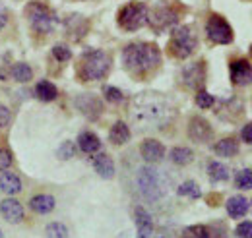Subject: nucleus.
I'll return each instance as SVG.
<instances>
[{
    "mask_svg": "<svg viewBox=\"0 0 252 238\" xmlns=\"http://www.w3.org/2000/svg\"><path fill=\"white\" fill-rule=\"evenodd\" d=\"M123 62L130 74L144 76L159 66L161 53L154 43H132L123 51Z\"/></svg>",
    "mask_w": 252,
    "mask_h": 238,
    "instance_id": "f257e3e1",
    "label": "nucleus"
},
{
    "mask_svg": "<svg viewBox=\"0 0 252 238\" xmlns=\"http://www.w3.org/2000/svg\"><path fill=\"white\" fill-rule=\"evenodd\" d=\"M132 115L142 124H163L171 115V105L156 93H144L134 101Z\"/></svg>",
    "mask_w": 252,
    "mask_h": 238,
    "instance_id": "f03ea898",
    "label": "nucleus"
},
{
    "mask_svg": "<svg viewBox=\"0 0 252 238\" xmlns=\"http://www.w3.org/2000/svg\"><path fill=\"white\" fill-rule=\"evenodd\" d=\"M111 70V57L105 51H90L86 53L80 66H78V74L84 82H97L103 80Z\"/></svg>",
    "mask_w": 252,
    "mask_h": 238,
    "instance_id": "7ed1b4c3",
    "label": "nucleus"
},
{
    "mask_svg": "<svg viewBox=\"0 0 252 238\" xmlns=\"http://www.w3.org/2000/svg\"><path fill=\"white\" fill-rule=\"evenodd\" d=\"M167 49H169L171 57H175V59H189L190 55L194 53V49H196V35H194L192 28H189V26L177 28V30L173 31L171 39H169Z\"/></svg>",
    "mask_w": 252,
    "mask_h": 238,
    "instance_id": "20e7f679",
    "label": "nucleus"
},
{
    "mask_svg": "<svg viewBox=\"0 0 252 238\" xmlns=\"http://www.w3.org/2000/svg\"><path fill=\"white\" fill-rule=\"evenodd\" d=\"M148 6L144 2H130L119 12V26L126 31H136L148 24Z\"/></svg>",
    "mask_w": 252,
    "mask_h": 238,
    "instance_id": "39448f33",
    "label": "nucleus"
},
{
    "mask_svg": "<svg viewBox=\"0 0 252 238\" xmlns=\"http://www.w3.org/2000/svg\"><path fill=\"white\" fill-rule=\"evenodd\" d=\"M138 186H140L142 196H144L146 200H150V202L159 200L161 194H163L161 175H159V171L152 169V167L140 169V173H138Z\"/></svg>",
    "mask_w": 252,
    "mask_h": 238,
    "instance_id": "423d86ee",
    "label": "nucleus"
},
{
    "mask_svg": "<svg viewBox=\"0 0 252 238\" xmlns=\"http://www.w3.org/2000/svg\"><path fill=\"white\" fill-rule=\"evenodd\" d=\"M28 18H30L33 31H37V33H51L55 28V16L45 4L32 2L28 6Z\"/></svg>",
    "mask_w": 252,
    "mask_h": 238,
    "instance_id": "0eeeda50",
    "label": "nucleus"
},
{
    "mask_svg": "<svg viewBox=\"0 0 252 238\" xmlns=\"http://www.w3.org/2000/svg\"><path fill=\"white\" fill-rule=\"evenodd\" d=\"M206 33H208V39L216 45H229L233 41V30L231 26L221 18L218 14L210 16L208 24H206Z\"/></svg>",
    "mask_w": 252,
    "mask_h": 238,
    "instance_id": "6e6552de",
    "label": "nucleus"
},
{
    "mask_svg": "<svg viewBox=\"0 0 252 238\" xmlns=\"http://www.w3.org/2000/svg\"><path fill=\"white\" fill-rule=\"evenodd\" d=\"M229 76H231V82L239 88H245V86H251L252 84V66L247 59H237L231 62L229 66Z\"/></svg>",
    "mask_w": 252,
    "mask_h": 238,
    "instance_id": "1a4fd4ad",
    "label": "nucleus"
},
{
    "mask_svg": "<svg viewBox=\"0 0 252 238\" xmlns=\"http://www.w3.org/2000/svg\"><path fill=\"white\" fill-rule=\"evenodd\" d=\"M177 20H179V14H177L173 8H169V6H159V8H156L152 14H148V22H150V26L158 31L167 30V28L173 26Z\"/></svg>",
    "mask_w": 252,
    "mask_h": 238,
    "instance_id": "9d476101",
    "label": "nucleus"
},
{
    "mask_svg": "<svg viewBox=\"0 0 252 238\" xmlns=\"http://www.w3.org/2000/svg\"><path fill=\"white\" fill-rule=\"evenodd\" d=\"M189 136H190V140L196 142V144H206V142L212 140L214 130H212L210 122H208L206 119H202V117H194L189 124Z\"/></svg>",
    "mask_w": 252,
    "mask_h": 238,
    "instance_id": "9b49d317",
    "label": "nucleus"
},
{
    "mask_svg": "<svg viewBox=\"0 0 252 238\" xmlns=\"http://www.w3.org/2000/svg\"><path fill=\"white\" fill-rule=\"evenodd\" d=\"M0 213L12 225H18V223H22L26 219V209L14 198H6V200L0 202Z\"/></svg>",
    "mask_w": 252,
    "mask_h": 238,
    "instance_id": "f8f14e48",
    "label": "nucleus"
},
{
    "mask_svg": "<svg viewBox=\"0 0 252 238\" xmlns=\"http://www.w3.org/2000/svg\"><path fill=\"white\" fill-rule=\"evenodd\" d=\"M206 80V66L204 62H194V64H189L185 70H183V84L190 88V89H196L204 84Z\"/></svg>",
    "mask_w": 252,
    "mask_h": 238,
    "instance_id": "ddd939ff",
    "label": "nucleus"
},
{
    "mask_svg": "<svg viewBox=\"0 0 252 238\" xmlns=\"http://www.w3.org/2000/svg\"><path fill=\"white\" fill-rule=\"evenodd\" d=\"M134 219H136V229H138V237L136 238H152L154 235V221L152 215L144 208L134 209Z\"/></svg>",
    "mask_w": 252,
    "mask_h": 238,
    "instance_id": "4468645a",
    "label": "nucleus"
},
{
    "mask_svg": "<svg viewBox=\"0 0 252 238\" xmlns=\"http://www.w3.org/2000/svg\"><path fill=\"white\" fill-rule=\"evenodd\" d=\"M76 107H78V109H80L88 119H97V117L101 115V111H103V107H101L99 99L94 97V95H90V93L80 95V97L76 99Z\"/></svg>",
    "mask_w": 252,
    "mask_h": 238,
    "instance_id": "2eb2a0df",
    "label": "nucleus"
},
{
    "mask_svg": "<svg viewBox=\"0 0 252 238\" xmlns=\"http://www.w3.org/2000/svg\"><path fill=\"white\" fill-rule=\"evenodd\" d=\"M140 153L144 157V161L148 163H159L165 155V148L159 144L158 140H144L140 146Z\"/></svg>",
    "mask_w": 252,
    "mask_h": 238,
    "instance_id": "dca6fc26",
    "label": "nucleus"
},
{
    "mask_svg": "<svg viewBox=\"0 0 252 238\" xmlns=\"http://www.w3.org/2000/svg\"><path fill=\"white\" fill-rule=\"evenodd\" d=\"M94 169L101 178H113L115 177V163L107 153H99L94 157Z\"/></svg>",
    "mask_w": 252,
    "mask_h": 238,
    "instance_id": "f3484780",
    "label": "nucleus"
},
{
    "mask_svg": "<svg viewBox=\"0 0 252 238\" xmlns=\"http://www.w3.org/2000/svg\"><path fill=\"white\" fill-rule=\"evenodd\" d=\"M55 206H57V202H55V198L49 196V194H39V196H33L32 200H30V208H32L35 213H39V215L51 213V211L55 209Z\"/></svg>",
    "mask_w": 252,
    "mask_h": 238,
    "instance_id": "a211bd4d",
    "label": "nucleus"
},
{
    "mask_svg": "<svg viewBox=\"0 0 252 238\" xmlns=\"http://www.w3.org/2000/svg\"><path fill=\"white\" fill-rule=\"evenodd\" d=\"M0 190L8 196H16L22 192V180L18 178L14 173H4L0 177Z\"/></svg>",
    "mask_w": 252,
    "mask_h": 238,
    "instance_id": "6ab92c4d",
    "label": "nucleus"
},
{
    "mask_svg": "<svg viewBox=\"0 0 252 238\" xmlns=\"http://www.w3.org/2000/svg\"><path fill=\"white\" fill-rule=\"evenodd\" d=\"M227 213L233 217V219H241L249 213V202L247 198L243 196H233L229 202H227Z\"/></svg>",
    "mask_w": 252,
    "mask_h": 238,
    "instance_id": "aec40b11",
    "label": "nucleus"
},
{
    "mask_svg": "<svg viewBox=\"0 0 252 238\" xmlns=\"http://www.w3.org/2000/svg\"><path fill=\"white\" fill-rule=\"evenodd\" d=\"M78 146H80V149H82L84 153L94 155V153H97L99 148H101V142H99V138L95 136L94 132H82L80 138H78Z\"/></svg>",
    "mask_w": 252,
    "mask_h": 238,
    "instance_id": "412c9836",
    "label": "nucleus"
},
{
    "mask_svg": "<svg viewBox=\"0 0 252 238\" xmlns=\"http://www.w3.org/2000/svg\"><path fill=\"white\" fill-rule=\"evenodd\" d=\"M109 140H111V144H115V146H125L126 142L130 140V130H128V126H126L125 122H115L113 124V128H111V132H109Z\"/></svg>",
    "mask_w": 252,
    "mask_h": 238,
    "instance_id": "4be33fe9",
    "label": "nucleus"
},
{
    "mask_svg": "<svg viewBox=\"0 0 252 238\" xmlns=\"http://www.w3.org/2000/svg\"><path fill=\"white\" fill-rule=\"evenodd\" d=\"M214 151L220 157H235L239 153V142L235 138H223L221 142L214 146Z\"/></svg>",
    "mask_w": 252,
    "mask_h": 238,
    "instance_id": "5701e85b",
    "label": "nucleus"
},
{
    "mask_svg": "<svg viewBox=\"0 0 252 238\" xmlns=\"http://www.w3.org/2000/svg\"><path fill=\"white\" fill-rule=\"evenodd\" d=\"M35 93H37V97H39L41 101L49 103V101H55V99H57L59 89L55 88V84H51V82L43 80V82H39V84L35 86Z\"/></svg>",
    "mask_w": 252,
    "mask_h": 238,
    "instance_id": "b1692460",
    "label": "nucleus"
},
{
    "mask_svg": "<svg viewBox=\"0 0 252 238\" xmlns=\"http://www.w3.org/2000/svg\"><path fill=\"white\" fill-rule=\"evenodd\" d=\"M12 76H14L16 82H20V84H28V82H32L33 80L32 66L26 64V62H18V64H14V68H12Z\"/></svg>",
    "mask_w": 252,
    "mask_h": 238,
    "instance_id": "393cba45",
    "label": "nucleus"
},
{
    "mask_svg": "<svg viewBox=\"0 0 252 238\" xmlns=\"http://www.w3.org/2000/svg\"><path fill=\"white\" fill-rule=\"evenodd\" d=\"M208 175H210V178L214 180V182H223V180L229 178L227 167L218 163V161H212V163L208 165Z\"/></svg>",
    "mask_w": 252,
    "mask_h": 238,
    "instance_id": "a878e982",
    "label": "nucleus"
},
{
    "mask_svg": "<svg viewBox=\"0 0 252 238\" xmlns=\"http://www.w3.org/2000/svg\"><path fill=\"white\" fill-rule=\"evenodd\" d=\"M183 238H214V235H212L210 227H206V225H192V227L185 229Z\"/></svg>",
    "mask_w": 252,
    "mask_h": 238,
    "instance_id": "bb28decb",
    "label": "nucleus"
},
{
    "mask_svg": "<svg viewBox=\"0 0 252 238\" xmlns=\"http://www.w3.org/2000/svg\"><path fill=\"white\" fill-rule=\"evenodd\" d=\"M194 159V153L189 148H175L171 149V161L175 165H189Z\"/></svg>",
    "mask_w": 252,
    "mask_h": 238,
    "instance_id": "cd10ccee",
    "label": "nucleus"
},
{
    "mask_svg": "<svg viewBox=\"0 0 252 238\" xmlns=\"http://www.w3.org/2000/svg\"><path fill=\"white\" fill-rule=\"evenodd\" d=\"M177 192H179V196H187V198H190V200H198V198H200V188H198V184L192 182V180L185 182V184H181Z\"/></svg>",
    "mask_w": 252,
    "mask_h": 238,
    "instance_id": "c85d7f7f",
    "label": "nucleus"
},
{
    "mask_svg": "<svg viewBox=\"0 0 252 238\" xmlns=\"http://www.w3.org/2000/svg\"><path fill=\"white\" fill-rule=\"evenodd\" d=\"M47 238H68V229L63 223H49L45 229Z\"/></svg>",
    "mask_w": 252,
    "mask_h": 238,
    "instance_id": "c756f323",
    "label": "nucleus"
},
{
    "mask_svg": "<svg viewBox=\"0 0 252 238\" xmlns=\"http://www.w3.org/2000/svg\"><path fill=\"white\" fill-rule=\"evenodd\" d=\"M235 184H237V188H241V190H251L252 188V171L251 169H243L241 173H237Z\"/></svg>",
    "mask_w": 252,
    "mask_h": 238,
    "instance_id": "7c9ffc66",
    "label": "nucleus"
},
{
    "mask_svg": "<svg viewBox=\"0 0 252 238\" xmlns=\"http://www.w3.org/2000/svg\"><path fill=\"white\" fill-rule=\"evenodd\" d=\"M214 103H216V99H214V95H210L208 91L200 89L196 93V105H198L200 109H210V107H214Z\"/></svg>",
    "mask_w": 252,
    "mask_h": 238,
    "instance_id": "2f4dec72",
    "label": "nucleus"
},
{
    "mask_svg": "<svg viewBox=\"0 0 252 238\" xmlns=\"http://www.w3.org/2000/svg\"><path fill=\"white\" fill-rule=\"evenodd\" d=\"M103 93H105V99H107L109 103H123V101H125L123 91L113 88V86H107V88L103 89Z\"/></svg>",
    "mask_w": 252,
    "mask_h": 238,
    "instance_id": "473e14b6",
    "label": "nucleus"
},
{
    "mask_svg": "<svg viewBox=\"0 0 252 238\" xmlns=\"http://www.w3.org/2000/svg\"><path fill=\"white\" fill-rule=\"evenodd\" d=\"M53 57L59 62H68L70 57H72V53H70V49L66 45H55L53 47Z\"/></svg>",
    "mask_w": 252,
    "mask_h": 238,
    "instance_id": "72a5a7b5",
    "label": "nucleus"
},
{
    "mask_svg": "<svg viewBox=\"0 0 252 238\" xmlns=\"http://www.w3.org/2000/svg\"><path fill=\"white\" fill-rule=\"evenodd\" d=\"M237 238H252V221H245L235 229Z\"/></svg>",
    "mask_w": 252,
    "mask_h": 238,
    "instance_id": "f704fd0d",
    "label": "nucleus"
},
{
    "mask_svg": "<svg viewBox=\"0 0 252 238\" xmlns=\"http://www.w3.org/2000/svg\"><path fill=\"white\" fill-rule=\"evenodd\" d=\"M74 153H76V146L72 142H64L61 149H59V157L61 159H70V157H74Z\"/></svg>",
    "mask_w": 252,
    "mask_h": 238,
    "instance_id": "c9c22d12",
    "label": "nucleus"
},
{
    "mask_svg": "<svg viewBox=\"0 0 252 238\" xmlns=\"http://www.w3.org/2000/svg\"><path fill=\"white\" fill-rule=\"evenodd\" d=\"M12 153L8 149H0V171H8L12 167Z\"/></svg>",
    "mask_w": 252,
    "mask_h": 238,
    "instance_id": "e433bc0d",
    "label": "nucleus"
},
{
    "mask_svg": "<svg viewBox=\"0 0 252 238\" xmlns=\"http://www.w3.org/2000/svg\"><path fill=\"white\" fill-rule=\"evenodd\" d=\"M12 122V115H10V109L0 105V128H8Z\"/></svg>",
    "mask_w": 252,
    "mask_h": 238,
    "instance_id": "4c0bfd02",
    "label": "nucleus"
},
{
    "mask_svg": "<svg viewBox=\"0 0 252 238\" xmlns=\"http://www.w3.org/2000/svg\"><path fill=\"white\" fill-rule=\"evenodd\" d=\"M241 136H243V140H245L247 144H252V122H251V124H247V126L243 128Z\"/></svg>",
    "mask_w": 252,
    "mask_h": 238,
    "instance_id": "58836bf2",
    "label": "nucleus"
},
{
    "mask_svg": "<svg viewBox=\"0 0 252 238\" xmlns=\"http://www.w3.org/2000/svg\"><path fill=\"white\" fill-rule=\"evenodd\" d=\"M6 22H8V16H6L4 8H0V31L6 28Z\"/></svg>",
    "mask_w": 252,
    "mask_h": 238,
    "instance_id": "ea45409f",
    "label": "nucleus"
},
{
    "mask_svg": "<svg viewBox=\"0 0 252 238\" xmlns=\"http://www.w3.org/2000/svg\"><path fill=\"white\" fill-rule=\"evenodd\" d=\"M251 57H252V45H251Z\"/></svg>",
    "mask_w": 252,
    "mask_h": 238,
    "instance_id": "a19ab883",
    "label": "nucleus"
},
{
    "mask_svg": "<svg viewBox=\"0 0 252 238\" xmlns=\"http://www.w3.org/2000/svg\"><path fill=\"white\" fill-rule=\"evenodd\" d=\"M0 238H4V237H2V231H0Z\"/></svg>",
    "mask_w": 252,
    "mask_h": 238,
    "instance_id": "79ce46f5",
    "label": "nucleus"
}]
</instances>
